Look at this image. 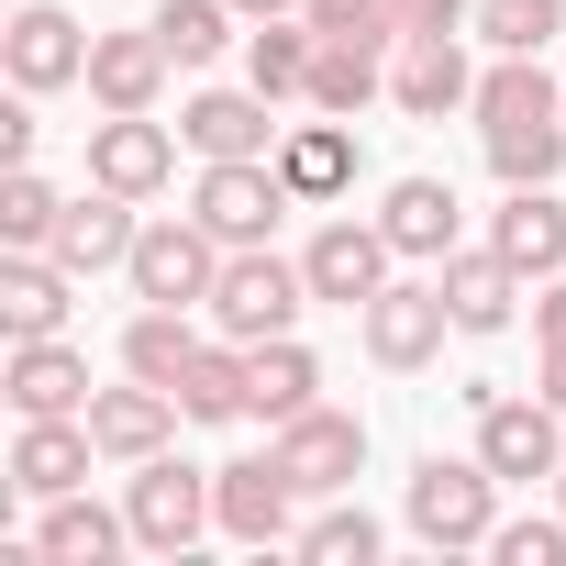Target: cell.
I'll return each instance as SVG.
<instances>
[{
  "mask_svg": "<svg viewBox=\"0 0 566 566\" xmlns=\"http://www.w3.org/2000/svg\"><path fill=\"white\" fill-rule=\"evenodd\" d=\"M301 301H312V266L266 255V244H233L222 277H211V334L266 345V334H290V323H301Z\"/></svg>",
  "mask_w": 566,
  "mask_h": 566,
  "instance_id": "1",
  "label": "cell"
},
{
  "mask_svg": "<svg viewBox=\"0 0 566 566\" xmlns=\"http://www.w3.org/2000/svg\"><path fill=\"white\" fill-rule=\"evenodd\" d=\"M222 255H233V244H222L200 211H189V222L167 211V222H145V233H134L123 277H134V301H178V312H211V277H222Z\"/></svg>",
  "mask_w": 566,
  "mask_h": 566,
  "instance_id": "2",
  "label": "cell"
},
{
  "mask_svg": "<svg viewBox=\"0 0 566 566\" xmlns=\"http://www.w3.org/2000/svg\"><path fill=\"white\" fill-rule=\"evenodd\" d=\"M411 533H422L433 555L489 544V533H500V467H489V455H433V467L411 478Z\"/></svg>",
  "mask_w": 566,
  "mask_h": 566,
  "instance_id": "3",
  "label": "cell"
},
{
  "mask_svg": "<svg viewBox=\"0 0 566 566\" xmlns=\"http://www.w3.org/2000/svg\"><path fill=\"white\" fill-rule=\"evenodd\" d=\"M290 200H301V189L277 178V156H200V189H189V211H200L222 244H266Z\"/></svg>",
  "mask_w": 566,
  "mask_h": 566,
  "instance_id": "4",
  "label": "cell"
},
{
  "mask_svg": "<svg viewBox=\"0 0 566 566\" xmlns=\"http://www.w3.org/2000/svg\"><path fill=\"white\" fill-rule=\"evenodd\" d=\"M123 511H134V544L145 555H189L222 511H211V467H178V455H145L134 467V489H123Z\"/></svg>",
  "mask_w": 566,
  "mask_h": 566,
  "instance_id": "5",
  "label": "cell"
},
{
  "mask_svg": "<svg viewBox=\"0 0 566 566\" xmlns=\"http://www.w3.org/2000/svg\"><path fill=\"white\" fill-rule=\"evenodd\" d=\"M290 500H301V478L277 467V444H266V455L211 467V511H222V533H233V544H301V533H290Z\"/></svg>",
  "mask_w": 566,
  "mask_h": 566,
  "instance_id": "6",
  "label": "cell"
},
{
  "mask_svg": "<svg viewBox=\"0 0 566 566\" xmlns=\"http://www.w3.org/2000/svg\"><path fill=\"white\" fill-rule=\"evenodd\" d=\"M178 145H189V134H167L156 112H112V123H90V178L123 189V200H156V189L178 178Z\"/></svg>",
  "mask_w": 566,
  "mask_h": 566,
  "instance_id": "7",
  "label": "cell"
},
{
  "mask_svg": "<svg viewBox=\"0 0 566 566\" xmlns=\"http://www.w3.org/2000/svg\"><path fill=\"white\" fill-rule=\"evenodd\" d=\"M277 467L301 478V500H334V489H356V467H367V422L312 400L301 422H277Z\"/></svg>",
  "mask_w": 566,
  "mask_h": 566,
  "instance_id": "8",
  "label": "cell"
},
{
  "mask_svg": "<svg viewBox=\"0 0 566 566\" xmlns=\"http://www.w3.org/2000/svg\"><path fill=\"white\" fill-rule=\"evenodd\" d=\"M444 277H433V290H422V277H389V290L367 301V356L378 367H433L444 356Z\"/></svg>",
  "mask_w": 566,
  "mask_h": 566,
  "instance_id": "9",
  "label": "cell"
},
{
  "mask_svg": "<svg viewBox=\"0 0 566 566\" xmlns=\"http://www.w3.org/2000/svg\"><path fill=\"white\" fill-rule=\"evenodd\" d=\"M555 422H566L555 400H500V389H489V400H478V455H489L500 478H555V467H566V433H555Z\"/></svg>",
  "mask_w": 566,
  "mask_h": 566,
  "instance_id": "10",
  "label": "cell"
},
{
  "mask_svg": "<svg viewBox=\"0 0 566 566\" xmlns=\"http://www.w3.org/2000/svg\"><path fill=\"white\" fill-rule=\"evenodd\" d=\"M90 455H101L90 411H45V422L12 433V489L23 500H67V489H90Z\"/></svg>",
  "mask_w": 566,
  "mask_h": 566,
  "instance_id": "11",
  "label": "cell"
},
{
  "mask_svg": "<svg viewBox=\"0 0 566 566\" xmlns=\"http://www.w3.org/2000/svg\"><path fill=\"white\" fill-rule=\"evenodd\" d=\"M389 255H400V244H389L378 222H323V233H312V255H301V266H312V301L367 312V301L389 290Z\"/></svg>",
  "mask_w": 566,
  "mask_h": 566,
  "instance_id": "12",
  "label": "cell"
},
{
  "mask_svg": "<svg viewBox=\"0 0 566 566\" xmlns=\"http://www.w3.org/2000/svg\"><path fill=\"white\" fill-rule=\"evenodd\" d=\"M134 233H145V222H134V200L90 178V200H67V211H56V244H45V255H56L67 277H101V266H123V255H134Z\"/></svg>",
  "mask_w": 566,
  "mask_h": 566,
  "instance_id": "13",
  "label": "cell"
},
{
  "mask_svg": "<svg viewBox=\"0 0 566 566\" xmlns=\"http://www.w3.org/2000/svg\"><path fill=\"white\" fill-rule=\"evenodd\" d=\"M178 422H189V411H178V389H156V378H134V389H90V433H101V455H123V467L167 455Z\"/></svg>",
  "mask_w": 566,
  "mask_h": 566,
  "instance_id": "14",
  "label": "cell"
},
{
  "mask_svg": "<svg viewBox=\"0 0 566 566\" xmlns=\"http://www.w3.org/2000/svg\"><path fill=\"white\" fill-rule=\"evenodd\" d=\"M167 34L145 23V34H90V101L101 112H156V90H167Z\"/></svg>",
  "mask_w": 566,
  "mask_h": 566,
  "instance_id": "15",
  "label": "cell"
},
{
  "mask_svg": "<svg viewBox=\"0 0 566 566\" xmlns=\"http://www.w3.org/2000/svg\"><path fill=\"white\" fill-rule=\"evenodd\" d=\"M389 101H400L411 123H444V112H467V101H478V78H467L455 34H400V67H389Z\"/></svg>",
  "mask_w": 566,
  "mask_h": 566,
  "instance_id": "16",
  "label": "cell"
},
{
  "mask_svg": "<svg viewBox=\"0 0 566 566\" xmlns=\"http://www.w3.org/2000/svg\"><path fill=\"white\" fill-rule=\"evenodd\" d=\"M0 56H12V78H23V90H67V78H90V34L56 12V0L12 12V45H0Z\"/></svg>",
  "mask_w": 566,
  "mask_h": 566,
  "instance_id": "17",
  "label": "cell"
},
{
  "mask_svg": "<svg viewBox=\"0 0 566 566\" xmlns=\"http://www.w3.org/2000/svg\"><path fill=\"white\" fill-rule=\"evenodd\" d=\"M277 101L266 90H200L189 112H178V134L200 145V156H277V123H266Z\"/></svg>",
  "mask_w": 566,
  "mask_h": 566,
  "instance_id": "18",
  "label": "cell"
},
{
  "mask_svg": "<svg viewBox=\"0 0 566 566\" xmlns=\"http://www.w3.org/2000/svg\"><path fill=\"white\" fill-rule=\"evenodd\" d=\"M134 544V511H101V500H45V522H34V555H56V566H112Z\"/></svg>",
  "mask_w": 566,
  "mask_h": 566,
  "instance_id": "19",
  "label": "cell"
},
{
  "mask_svg": "<svg viewBox=\"0 0 566 566\" xmlns=\"http://www.w3.org/2000/svg\"><path fill=\"white\" fill-rule=\"evenodd\" d=\"M312 389H323L312 345H290V334L244 345V411H255V422H301V411H312Z\"/></svg>",
  "mask_w": 566,
  "mask_h": 566,
  "instance_id": "20",
  "label": "cell"
},
{
  "mask_svg": "<svg viewBox=\"0 0 566 566\" xmlns=\"http://www.w3.org/2000/svg\"><path fill=\"white\" fill-rule=\"evenodd\" d=\"M511 301H522V266H511L500 244L444 255V312H455V334H500V323H511Z\"/></svg>",
  "mask_w": 566,
  "mask_h": 566,
  "instance_id": "21",
  "label": "cell"
},
{
  "mask_svg": "<svg viewBox=\"0 0 566 566\" xmlns=\"http://www.w3.org/2000/svg\"><path fill=\"white\" fill-rule=\"evenodd\" d=\"M12 411H23V422H45V411H90V356H67L56 334L12 345Z\"/></svg>",
  "mask_w": 566,
  "mask_h": 566,
  "instance_id": "22",
  "label": "cell"
},
{
  "mask_svg": "<svg viewBox=\"0 0 566 566\" xmlns=\"http://www.w3.org/2000/svg\"><path fill=\"white\" fill-rule=\"evenodd\" d=\"M489 244H500L522 277H555V266H566V200H555V189H511L500 222H489Z\"/></svg>",
  "mask_w": 566,
  "mask_h": 566,
  "instance_id": "23",
  "label": "cell"
},
{
  "mask_svg": "<svg viewBox=\"0 0 566 566\" xmlns=\"http://www.w3.org/2000/svg\"><path fill=\"white\" fill-rule=\"evenodd\" d=\"M0 323H12V345H34V334H56L67 323V266L56 255H0Z\"/></svg>",
  "mask_w": 566,
  "mask_h": 566,
  "instance_id": "24",
  "label": "cell"
},
{
  "mask_svg": "<svg viewBox=\"0 0 566 566\" xmlns=\"http://www.w3.org/2000/svg\"><path fill=\"white\" fill-rule=\"evenodd\" d=\"M378 233H389L400 255H455V189H444V178H389Z\"/></svg>",
  "mask_w": 566,
  "mask_h": 566,
  "instance_id": "25",
  "label": "cell"
},
{
  "mask_svg": "<svg viewBox=\"0 0 566 566\" xmlns=\"http://www.w3.org/2000/svg\"><path fill=\"white\" fill-rule=\"evenodd\" d=\"M312 56H323V34H312V23H290V12L244 34V78H255L266 101H312Z\"/></svg>",
  "mask_w": 566,
  "mask_h": 566,
  "instance_id": "26",
  "label": "cell"
},
{
  "mask_svg": "<svg viewBox=\"0 0 566 566\" xmlns=\"http://www.w3.org/2000/svg\"><path fill=\"white\" fill-rule=\"evenodd\" d=\"M277 178H290L301 200H334V189L356 178V134H345V112H334V123H301V134H277Z\"/></svg>",
  "mask_w": 566,
  "mask_h": 566,
  "instance_id": "27",
  "label": "cell"
},
{
  "mask_svg": "<svg viewBox=\"0 0 566 566\" xmlns=\"http://www.w3.org/2000/svg\"><path fill=\"white\" fill-rule=\"evenodd\" d=\"M189 356H200L189 312H178V301H145V312H134V334H123V367H134V378H156V389H178V378H189Z\"/></svg>",
  "mask_w": 566,
  "mask_h": 566,
  "instance_id": "28",
  "label": "cell"
},
{
  "mask_svg": "<svg viewBox=\"0 0 566 566\" xmlns=\"http://www.w3.org/2000/svg\"><path fill=\"white\" fill-rule=\"evenodd\" d=\"M178 411H189V422H244V345H233V334L189 356V378H178Z\"/></svg>",
  "mask_w": 566,
  "mask_h": 566,
  "instance_id": "29",
  "label": "cell"
},
{
  "mask_svg": "<svg viewBox=\"0 0 566 566\" xmlns=\"http://www.w3.org/2000/svg\"><path fill=\"white\" fill-rule=\"evenodd\" d=\"M489 167H500L511 189H555V167H566V123H489Z\"/></svg>",
  "mask_w": 566,
  "mask_h": 566,
  "instance_id": "30",
  "label": "cell"
},
{
  "mask_svg": "<svg viewBox=\"0 0 566 566\" xmlns=\"http://www.w3.org/2000/svg\"><path fill=\"white\" fill-rule=\"evenodd\" d=\"M478 123H555V78H544L533 56H500V67L478 78Z\"/></svg>",
  "mask_w": 566,
  "mask_h": 566,
  "instance_id": "31",
  "label": "cell"
},
{
  "mask_svg": "<svg viewBox=\"0 0 566 566\" xmlns=\"http://www.w3.org/2000/svg\"><path fill=\"white\" fill-rule=\"evenodd\" d=\"M233 23H244L233 0H167V12H156V34H167V56H178V67H211V56L233 45Z\"/></svg>",
  "mask_w": 566,
  "mask_h": 566,
  "instance_id": "32",
  "label": "cell"
},
{
  "mask_svg": "<svg viewBox=\"0 0 566 566\" xmlns=\"http://www.w3.org/2000/svg\"><path fill=\"white\" fill-rule=\"evenodd\" d=\"M478 34H489L500 56H544V45L566 34V0H478Z\"/></svg>",
  "mask_w": 566,
  "mask_h": 566,
  "instance_id": "33",
  "label": "cell"
},
{
  "mask_svg": "<svg viewBox=\"0 0 566 566\" xmlns=\"http://www.w3.org/2000/svg\"><path fill=\"white\" fill-rule=\"evenodd\" d=\"M56 211H67V200H56V189H45L34 167H12V178H0V244L45 255V244H56Z\"/></svg>",
  "mask_w": 566,
  "mask_h": 566,
  "instance_id": "34",
  "label": "cell"
},
{
  "mask_svg": "<svg viewBox=\"0 0 566 566\" xmlns=\"http://www.w3.org/2000/svg\"><path fill=\"white\" fill-rule=\"evenodd\" d=\"M312 101L356 123V112L378 101V45H323V56H312Z\"/></svg>",
  "mask_w": 566,
  "mask_h": 566,
  "instance_id": "35",
  "label": "cell"
},
{
  "mask_svg": "<svg viewBox=\"0 0 566 566\" xmlns=\"http://www.w3.org/2000/svg\"><path fill=\"white\" fill-rule=\"evenodd\" d=\"M301 23L323 45H400V12L389 0H301Z\"/></svg>",
  "mask_w": 566,
  "mask_h": 566,
  "instance_id": "36",
  "label": "cell"
},
{
  "mask_svg": "<svg viewBox=\"0 0 566 566\" xmlns=\"http://www.w3.org/2000/svg\"><path fill=\"white\" fill-rule=\"evenodd\" d=\"M301 555H312V566H378V522H367V511H323V522L301 533Z\"/></svg>",
  "mask_w": 566,
  "mask_h": 566,
  "instance_id": "37",
  "label": "cell"
},
{
  "mask_svg": "<svg viewBox=\"0 0 566 566\" xmlns=\"http://www.w3.org/2000/svg\"><path fill=\"white\" fill-rule=\"evenodd\" d=\"M489 555H500V566H566V511H555V522H500Z\"/></svg>",
  "mask_w": 566,
  "mask_h": 566,
  "instance_id": "38",
  "label": "cell"
},
{
  "mask_svg": "<svg viewBox=\"0 0 566 566\" xmlns=\"http://www.w3.org/2000/svg\"><path fill=\"white\" fill-rule=\"evenodd\" d=\"M533 334H544V345H566V266H555V290L533 301Z\"/></svg>",
  "mask_w": 566,
  "mask_h": 566,
  "instance_id": "39",
  "label": "cell"
},
{
  "mask_svg": "<svg viewBox=\"0 0 566 566\" xmlns=\"http://www.w3.org/2000/svg\"><path fill=\"white\" fill-rule=\"evenodd\" d=\"M544 400L566 411V345H544Z\"/></svg>",
  "mask_w": 566,
  "mask_h": 566,
  "instance_id": "40",
  "label": "cell"
},
{
  "mask_svg": "<svg viewBox=\"0 0 566 566\" xmlns=\"http://www.w3.org/2000/svg\"><path fill=\"white\" fill-rule=\"evenodd\" d=\"M233 12H244V23H277V12H301V0H233Z\"/></svg>",
  "mask_w": 566,
  "mask_h": 566,
  "instance_id": "41",
  "label": "cell"
},
{
  "mask_svg": "<svg viewBox=\"0 0 566 566\" xmlns=\"http://www.w3.org/2000/svg\"><path fill=\"white\" fill-rule=\"evenodd\" d=\"M555 511H566V467H555Z\"/></svg>",
  "mask_w": 566,
  "mask_h": 566,
  "instance_id": "42",
  "label": "cell"
}]
</instances>
